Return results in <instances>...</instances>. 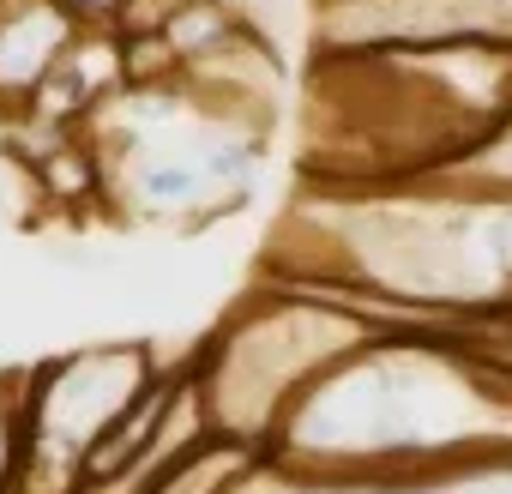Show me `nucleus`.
<instances>
[{
  "instance_id": "obj_1",
  "label": "nucleus",
  "mask_w": 512,
  "mask_h": 494,
  "mask_svg": "<svg viewBox=\"0 0 512 494\" xmlns=\"http://www.w3.org/2000/svg\"><path fill=\"white\" fill-rule=\"evenodd\" d=\"M79 25L61 0H0V121L19 115L49 67L67 55Z\"/></svg>"
},
{
  "instance_id": "obj_2",
  "label": "nucleus",
  "mask_w": 512,
  "mask_h": 494,
  "mask_svg": "<svg viewBox=\"0 0 512 494\" xmlns=\"http://www.w3.org/2000/svg\"><path fill=\"white\" fill-rule=\"evenodd\" d=\"M260 458H266L260 446L229 440V434H211L199 452H187V458H175L169 470H157L139 494H223V488H235Z\"/></svg>"
},
{
  "instance_id": "obj_3",
  "label": "nucleus",
  "mask_w": 512,
  "mask_h": 494,
  "mask_svg": "<svg viewBox=\"0 0 512 494\" xmlns=\"http://www.w3.org/2000/svg\"><path fill=\"white\" fill-rule=\"evenodd\" d=\"M19 458V374H0V488Z\"/></svg>"
},
{
  "instance_id": "obj_4",
  "label": "nucleus",
  "mask_w": 512,
  "mask_h": 494,
  "mask_svg": "<svg viewBox=\"0 0 512 494\" xmlns=\"http://www.w3.org/2000/svg\"><path fill=\"white\" fill-rule=\"evenodd\" d=\"M61 7H67V19L85 25V31H115L133 0H61Z\"/></svg>"
},
{
  "instance_id": "obj_5",
  "label": "nucleus",
  "mask_w": 512,
  "mask_h": 494,
  "mask_svg": "<svg viewBox=\"0 0 512 494\" xmlns=\"http://www.w3.org/2000/svg\"><path fill=\"white\" fill-rule=\"evenodd\" d=\"M73 494H133V488L127 482H79Z\"/></svg>"
},
{
  "instance_id": "obj_6",
  "label": "nucleus",
  "mask_w": 512,
  "mask_h": 494,
  "mask_svg": "<svg viewBox=\"0 0 512 494\" xmlns=\"http://www.w3.org/2000/svg\"><path fill=\"white\" fill-rule=\"evenodd\" d=\"M229 7H247V0H229Z\"/></svg>"
}]
</instances>
